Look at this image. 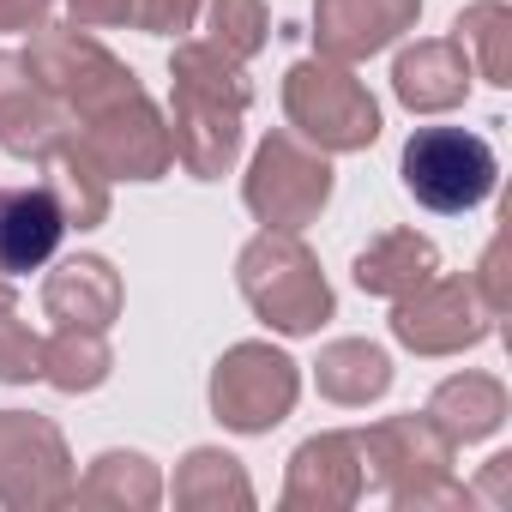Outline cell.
<instances>
[{"mask_svg":"<svg viewBox=\"0 0 512 512\" xmlns=\"http://www.w3.org/2000/svg\"><path fill=\"white\" fill-rule=\"evenodd\" d=\"M31 79L67 109L79 145L103 163V175H127V181H157L175 163L169 127L157 121L145 85L103 49L91 43L79 25H37L31 49H25Z\"/></svg>","mask_w":512,"mask_h":512,"instance_id":"cell-1","label":"cell"},{"mask_svg":"<svg viewBox=\"0 0 512 512\" xmlns=\"http://www.w3.org/2000/svg\"><path fill=\"white\" fill-rule=\"evenodd\" d=\"M169 79H175V127H169L175 163H187L193 181H217L241 151V115L253 97L241 61L217 55L211 43H181Z\"/></svg>","mask_w":512,"mask_h":512,"instance_id":"cell-2","label":"cell"},{"mask_svg":"<svg viewBox=\"0 0 512 512\" xmlns=\"http://www.w3.org/2000/svg\"><path fill=\"white\" fill-rule=\"evenodd\" d=\"M235 278L247 308L284 338H308L332 320V284L320 278V260L302 247L296 229H266L260 241H247Z\"/></svg>","mask_w":512,"mask_h":512,"instance_id":"cell-3","label":"cell"},{"mask_svg":"<svg viewBox=\"0 0 512 512\" xmlns=\"http://www.w3.org/2000/svg\"><path fill=\"white\" fill-rule=\"evenodd\" d=\"M362 446V476L380 482L392 494V506H434V500H470L452 482V440L428 422V416H386L368 434H356Z\"/></svg>","mask_w":512,"mask_h":512,"instance_id":"cell-4","label":"cell"},{"mask_svg":"<svg viewBox=\"0 0 512 512\" xmlns=\"http://www.w3.org/2000/svg\"><path fill=\"white\" fill-rule=\"evenodd\" d=\"M284 115L320 151H368L380 139V103L338 61H296L284 73Z\"/></svg>","mask_w":512,"mask_h":512,"instance_id":"cell-5","label":"cell"},{"mask_svg":"<svg viewBox=\"0 0 512 512\" xmlns=\"http://www.w3.org/2000/svg\"><path fill=\"white\" fill-rule=\"evenodd\" d=\"M500 181L494 145L470 127H422L404 145V193L440 217L476 211Z\"/></svg>","mask_w":512,"mask_h":512,"instance_id":"cell-6","label":"cell"},{"mask_svg":"<svg viewBox=\"0 0 512 512\" xmlns=\"http://www.w3.org/2000/svg\"><path fill=\"white\" fill-rule=\"evenodd\" d=\"M241 193H247V211L266 229H308L332 199V163L320 151H308L296 133H272L253 151Z\"/></svg>","mask_w":512,"mask_h":512,"instance_id":"cell-7","label":"cell"},{"mask_svg":"<svg viewBox=\"0 0 512 512\" xmlns=\"http://www.w3.org/2000/svg\"><path fill=\"white\" fill-rule=\"evenodd\" d=\"M296 392H302V374L272 344H235L211 374V410L235 434H272L296 410Z\"/></svg>","mask_w":512,"mask_h":512,"instance_id":"cell-8","label":"cell"},{"mask_svg":"<svg viewBox=\"0 0 512 512\" xmlns=\"http://www.w3.org/2000/svg\"><path fill=\"white\" fill-rule=\"evenodd\" d=\"M494 332V314L482 308L470 278H422L416 290H404L392 302V338L410 344L416 356H452L470 350Z\"/></svg>","mask_w":512,"mask_h":512,"instance_id":"cell-9","label":"cell"},{"mask_svg":"<svg viewBox=\"0 0 512 512\" xmlns=\"http://www.w3.org/2000/svg\"><path fill=\"white\" fill-rule=\"evenodd\" d=\"M61 500H73L61 428L25 410H0V506H61Z\"/></svg>","mask_w":512,"mask_h":512,"instance_id":"cell-10","label":"cell"},{"mask_svg":"<svg viewBox=\"0 0 512 512\" xmlns=\"http://www.w3.org/2000/svg\"><path fill=\"white\" fill-rule=\"evenodd\" d=\"M73 133L67 109L31 79L25 55H7L0 49V151H13V157H31V163H49Z\"/></svg>","mask_w":512,"mask_h":512,"instance_id":"cell-11","label":"cell"},{"mask_svg":"<svg viewBox=\"0 0 512 512\" xmlns=\"http://www.w3.org/2000/svg\"><path fill=\"white\" fill-rule=\"evenodd\" d=\"M422 13V0H314V43L320 61L356 67L380 55L392 37H404Z\"/></svg>","mask_w":512,"mask_h":512,"instance_id":"cell-12","label":"cell"},{"mask_svg":"<svg viewBox=\"0 0 512 512\" xmlns=\"http://www.w3.org/2000/svg\"><path fill=\"white\" fill-rule=\"evenodd\" d=\"M67 235L55 187H0V278H25L55 260Z\"/></svg>","mask_w":512,"mask_h":512,"instance_id":"cell-13","label":"cell"},{"mask_svg":"<svg viewBox=\"0 0 512 512\" xmlns=\"http://www.w3.org/2000/svg\"><path fill=\"white\" fill-rule=\"evenodd\" d=\"M368 494L362 476V446L356 434H314L296 446L290 458V482H284V506H350Z\"/></svg>","mask_w":512,"mask_h":512,"instance_id":"cell-14","label":"cell"},{"mask_svg":"<svg viewBox=\"0 0 512 512\" xmlns=\"http://www.w3.org/2000/svg\"><path fill=\"white\" fill-rule=\"evenodd\" d=\"M43 314L55 326H85V332H109L121 314V278L109 260L97 253H79V260L55 266L43 284Z\"/></svg>","mask_w":512,"mask_h":512,"instance_id":"cell-15","label":"cell"},{"mask_svg":"<svg viewBox=\"0 0 512 512\" xmlns=\"http://www.w3.org/2000/svg\"><path fill=\"white\" fill-rule=\"evenodd\" d=\"M392 91H398V103L416 109V115L458 109L464 91H470V55H464L458 43H416V49L398 55Z\"/></svg>","mask_w":512,"mask_h":512,"instance_id":"cell-16","label":"cell"},{"mask_svg":"<svg viewBox=\"0 0 512 512\" xmlns=\"http://www.w3.org/2000/svg\"><path fill=\"white\" fill-rule=\"evenodd\" d=\"M428 422H434L452 446H464V440H488V434L506 422V386L488 380V374H452V380L434 386V398H428Z\"/></svg>","mask_w":512,"mask_h":512,"instance_id":"cell-17","label":"cell"},{"mask_svg":"<svg viewBox=\"0 0 512 512\" xmlns=\"http://www.w3.org/2000/svg\"><path fill=\"white\" fill-rule=\"evenodd\" d=\"M434 272H440V253H434V241L416 235V229H392V235H380L374 247L356 253V284H362L368 296H386V302H398L404 290H416V284L434 278Z\"/></svg>","mask_w":512,"mask_h":512,"instance_id":"cell-18","label":"cell"},{"mask_svg":"<svg viewBox=\"0 0 512 512\" xmlns=\"http://www.w3.org/2000/svg\"><path fill=\"white\" fill-rule=\"evenodd\" d=\"M314 380H320V392L332 404H368V398H380L392 386V356L380 344H368V338H338V344L320 350Z\"/></svg>","mask_w":512,"mask_h":512,"instance_id":"cell-19","label":"cell"},{"mask_svg":"<svg viewBox=\"0 0 512 512\" xmlns=\"http://www.w3.org/2000/svg\"><path fill=\"white\" fill-rule=\"evenodd\" d=\"M43 169H55L49 175V187H55V199H61V217H67V229H97L103 217H109V175H103V163L79 145V139H67Z\"/></svg>","mask_w":512,"mask_h":512,"instance_id":"cell-20","label":"cell"},{"mask_svg":"<svg viewBox=\"0 0 512 512\" xmlns=\"http://www.w3.org/2000/svg\"><path fill=\"white\" fill-rule=\"evenodd\" d=\"M163 482L151 470V458L139 452H103L91 464L85 482H73V500H91V506H157Z\"/></svg>","mask_w":512,"mask_h":512,"instance_id":"cell-21","label":"cell"},{"mask_svg":"<svg viewBox=\"0 0 512 512\" xmlns=\"http://www.w3.org/2000/svg\"><path fill=\"white\" fill-rule=\"evenodd\" d=\"M43 380L61 386V392H97L109 380V344H103V332L61 326L43 344Z\"/></svg>","mask_w":512,"mask_h":512,"instance_id":"cell-22","label":"cell"},{"mask_svg":"<svg viewBox=\"0 0 512 512\" xmlns=\"http://www.w3.org/2000/svg\"><path fill=\"white\" fill-rule=\"evenodd\" d=\"M175 506H253V488H247V476L229 452L199 446L175 470Z\"/></svg>","mask_w":512,"mask_h":512,"instance_id":"cell-23","label":"cell"},{"mask_svg":"<svg viewBox=\"0 0 512 512\" xmlns=\"http://www.w3.org/2000/svg\"><path fill=\"white\" fill-rule=\"evenodd\" d=\"M458 49H476V67L488 85H512V13L500 0L458 13Z\"/></svg>","mask_w":512,"mask_h":512,"instance_id":"cell-24","label":"cell"},{"mask_svg":"<svg viewBox=\"0 0 512 512\" xmlns=\"http://www.w3.org/2000/svg\"><path fill=\"white\" fill-rule=\"evenodd\" d=\"M266 7L260 0H211V49L229 61H253L266 49Z\"/></svg>","mask_w":512,"mask_h":512,"instance_id":"cell-25","label":"cell"},{"mask_svg":"<svg viewBox=\"0 0 512 512\" xmlns=\"http://www.w3.org/2000/svg\"><path fill=\"white\" fill-rule=\"evenodd\" d=\"M0 380H7V386L43 380V338L19 320V308L0 314Z\"/></svg>","mask_w":512,"mask_h":512,"instance_id":"cell-26","label":"cell"},{"mask_svg":"<svg viewBox=\"0 0 512 512\" xmlns=\"http://www.w3.org/2000/svg\"><path fill=\"white\" fill-rule=\"evenodd\" d=\"M193 19H199V0H133L127 25H139L151 37H181V31H193Z\"/></svg>","mask_w":512,"mask_h":512,"instance_id":"cell-27","label":"cell"},{"mask_svg":"<svg viewBox=\"0 0 512 512\" xmlns=\"http://www.w3.org/2000/svg\"><path fill=\"white\" fill-rule=\"evenodd\" d=\"M73 7V25L79 31H109V25H127L133 19V0H67Z\"/></svg>","mask_w":512,"mask_h":512,"instance_id":"cell-28","label":"cell"},{"mask_svg":"<svg viewBox=\"0 0 512 512\" xmlns=\"http://www.w3.org/2000/svg\"><path fill=\"white\" fill-rule=\"evenodd\" d=\"M49 7L55 0H0V31H37L49 25Z\"/></svg>","mask_w":512,"mask_h":512,"instance_id":"cell-29","label":"cell"},{"mask_svg":"<svg viewBox=\"0 0 512 512\" xmlns=\"http://www.w3.org/2000/svg\"><path fill=\"white\" fill-rule=\"evenodd\" d=\"M13 308V278H0V314Z\"/></svg>","mask_w":512,"mask_h":512,"instance_id":"cell-30","label":"cell"}]
</instances>
